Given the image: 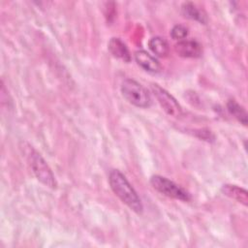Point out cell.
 <instances>
[{"instance_id":"cell-3","label":"cell","mask_w":248,"mask_h":248,"mask_svg":"<svg viewBox=\"0 0 248 248\" xmlns=\"http://www.w3.org/2000/svg\"><path fill=\"white\" fill-rule=\"evenodd\" d=\"M26 157L28 164L37 179L44 185L55 189L57 186L55 176L42 155L29 146L28 150H26Z\"/></svg>"},{"instance_id":"cell-8","label":"cell","mask_w":248,"mask_h":248,"mask_svg":"<svg viewBox=\"0 0 248 248\" xmlns=\"http://www.w3.org/2000/svg\"><path fill=\"white\" fill-rule=\"evenodd\" d=\"M108 49L113 57L121 59L127 63L131 61L130 51L126 44L120 38L112 37L108 43Z\"/></svg>"},{"instance_id":"cell-6","label":"cell","mask_w":248,"mask_h":248,"mask_svg":"<svg viewBox=\"0 0 248 248\" xmlns=\"http://www.w3.org/2000/svg\"><path fill=\"white\" fill-rule=\"evenodd\" d=\"M174 51L183 58H199L202 54V46L196 40H182L174 45Z\"/></svg>"},{"instance_id":"cell-1","label":"cell","mask_w":248,"mask_h":248,"mask_svg":"<svg viewBox=\"0 0 248 248\" xmlns=\"http://www.w3.org/2000/svg\"><path fill=\"white\" fill-rule=\"evenodd\" d=\"M108 183L112 192L120 201L137 214H141L143 205L140 196L126 176L118 170H111L108 174Z\"/></svg>"},{"instance_id":"cell-5","label":"cell","mask_w":248,"mask_h":248,"mask_svg":"<svg viewBox=\"0 0 248 248\" xmlns=\"http://www.w3.org/2000/svg\"><path fill=\"white\" fill-rule=\"evenodd\" d=\"M151 90L158 103L160 104L161 108L168 115L175 118H178L182 115L183 111L181 106L170 92H168L157 83L151 84Z\"/></svg>"},{"instance_id":"cell-10","label":"cell","mask_w":248,"mask_h":248,"mask_svg":"<svg viewBox=\"0 0 248 248\" xmlns=\"http://www.w3.org/2000/svg\"><path fill=\"white\" fill-rule=\"evenodd\" d=\"M181 13L185 17L192 19V20H196L200 23L205 24L207 21L206 14L202 10L199 9L192 2H185L181 6Z\"/></svg>"},{"instance_id":"cell-2","label":"cell","mask_w":248,"mask_h":248,"mask_svg":"<svg viewBox=\"0 0 248 248\" xmlns=\"http://www.w3.org/2000/svg\"><path fill=\"white\" fill-rule=\"evenodd\" d=\"M120 91L124 99L135 107L145 108L152 104V99L148 90L132 78H126L121 83Z\"/></svg>"},{"instance_id":"cell-12","label":"cell","mask_w":248,"mask_h":248,"mask_svg":"<svg viewBox=\"0 0 248 248\" xmlns=\"http://www.w3.org/2000/svg\"><path fill=\"white\" fill-rule=\"evenodd\" d=\"M227 109L231 115H232L238 122L243 124L244 126L247 125V112L245 108L239 105L235 100L230 99L227 103Z\"/></svg>"},{"instance_id":"cell-4","label":"cell","mask_w":248,"mask_h":248,"mask_svg":"<svg viewBox=\"0 0 248 248\" xmlns=\"http://www.w3.org/2000/svg\"><path fill=\"white\" fill-rule=\"evenodd\" d=\"M150 184L155 191L166 197L182 202H190L192 199L191 194L187 190L165 176L159 174L152 175L150 177Z\"/></svg>"},{"instance_id":"cell-13","label":"cell","mask_w":248,"mask_h":248,"mask_svg":"<svg viewBox=\"0 0 248 248\" xmlns=\"http://www.w3.org/2000/svg\"><path fill=\"white\" fill-rule=\"evenodd\" d=\"M188 28L182 24L174 25L170 30V37L175 41H182L188 36Z\"/></svg>"},{"instance_id":"cell-11","label":"cell","mask_w":248,"mask_h":248,"mask_svg":"<svg viewBox=\"0 0 248 248\" xmlns=\"http://www.w3.org/2000/svg\"><path fill=\"white\" fill-rule=\"evenodd\" d=\"M148 46L150 50L158 57L165 58L170 53V46L165 38L156 36L149 40Z\"/></svg>"},{"instance_id":"cell-9","label":"cell","mask_w":248,"mask_h":248,"mask_svg":"<svg viewBox=\"0 0 248 248\" xmlns=\"http://www.w3.org/2000/svg\"><path fill=\"white\" fill-rule=\"evenodd\" d=\"M221 192L228 198L247 206L248 193L244 188L234 184H224L221 188Z\"/></svg>"},{"instance_id":"cell-7","label":"cell","mask_w":248,"mask_h":248,"mask_svg":"<svg viewBox=\"0 0 248 248\" xmlns=\"http://www.w3.org/2000/svg\"><path fill=\"white\" fill-rule=\"evenodd\" d=\"M137 64L145 72L150 74H157L161 72L162 66L157 58L152 56L149 52L143 49L137 50L134 54Z\"/></svg>"}]
</instances>
